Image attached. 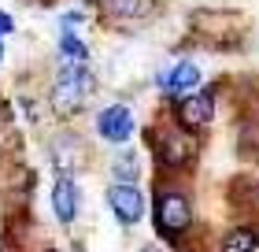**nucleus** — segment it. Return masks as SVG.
Returning <instances> with one entry per match:
<instances>
[{"label": "nucleus", "instance_id": "4", "mask_svg": "<svg viewBox=\"0 0 259 252\" xmlns=\"http://www.w3.org/2000/svg\"><path fill=\"white\" fill-rule=\"evenodd\" d=\"M93 130H97L100 145H108V149H126L130 141H134V134H137V115H134V107L122 104V100L104 104L100 112L93 115Z\"/></svg>", "mask_w": 259, "mask_h": 252}, {"label": "nucleus", "instance_id": "7", "mask_svg": "<svg viewBox=\"0 0 259 252\" xmlns=\"http://www.w3.org/2000/svg\"><path fill=\"white\" fill-rule=\"evenodd\" d=\"M49 160L56 167V174L78 178V171L89 163V149H85V141H78L74 134H56L49 141Z\"/></svg>", "mask_w": 259, "mask_h": 252}, {"label": "nucleus", "instance_id": "13", "mask_svg": "<svg viewBox=\"0 0 259 252\" xmlns=\"http://www.w3.org/2000/svg\"><path fill=\"white\" fill-rule=\"evenodd\" d=\"M108 8H111L115 19H141L148 11L145 0H108Z\"/></svg>", "mask_w": 259, "mask_h": 252}, {"label": "nucleus", "instance_id": "2", "mask_svg": "<svg viewBox=\"0 0 259 252\" xmlns=\"http://www.w3.org/2000/svg\"><path fill=\"white\" fill-rule=\"evenodd\" d=\"M145 145L152 149V163H156L159 174H182L200 156V141L189 130H182L178 123H163V126L145 130Z\"/></svg>", "mask_w": 259, "mask_h": 252}, {"label": "nucleus", "instance_id": "8", "mask_svg": "<svg viewBox=\"0 0 259 252\" xmlns=\"http://www.w3.org/2000/svg\"><path fill=\"white\" fill-rule=\"evenodd\" d=\"M49 200H52V215H56L60 226H74L78 223V215H81V186H78V178L56 174Z\"/></svg>", "mask_w": 259, "mask_h": 252}, {"label": "nucleus", "instance_id": "10", "mask_svg": "<svg viewBox=\"0 0 259 252\" xmlns=\"http://www.w3.org/2000/svg\"><path fill=\"white\" fill-rule=\"evenodd\" d=\"M108 174H111V182H119V186H141V174H145V163H141V152L134 149H115L111 156V163H108Z\"/></svg>", "mask_w": 259, "mask_h": 252}, {"label": "nucleus", "instance_id": "14", "mask_svg": "<svg viewBox=\"0 0 259 252\" xmlns=\"http://www.w3.org/2000/svg\"><path fill=\"white\" fill-rule=\"evenodd\" d=\"M81 26H85V15H81V11H63L60 15V33H78Z\"/></svg>", "mask_w": 259, "mask_h": 252}, {"label": "nucleus", "instance_id": "5", "mask_svg": "<svg viewBox=\"0 0 259 252\" xmlns=\"http://www.w3.org/2000/svg\"><path fill=\"white\" fill-rule=\"evenodd\" d=\"M104 204H108L111 219L122 226V230H134V226H141V219H145L148 211V197L141 186H119V182H108V189H104Z\"/></svg>", "mask_w": 259, "mask_h": 252}, {"label": "nucleus", "instance_id": "9", "mask_svg": "<svg viewBox=\"0 0 259 252\" xmlns=\"http://www.w3.org/2000/svg\"><path fill=\"white\" fill-rule=\"evenodd\" d=\"M200 82H204V75H200V67L193 59H178L174 67H167L159 75V89L167 93L170 100H182V97H189V93L200 89Z\"/></svg>", "mask_w": 259, "mask_h": 252}, {"label": "nucleus", "instance_id": "17", "mask_svg": "<svg viewBox=\"0 0 259 252\" xmlns=\"http://www.w3.org/2000/svg\"><path fill=\"white\" fill-rule=\"evenodd\" d=\"M0 63H4V45H0Z\"/></svg>", "mask_w": 259, "mask_h": 252}, {"label": "nucleus", "instance_id": "12", "mask_svg": "<svg viewBox=\"0 0 259 252\" xmlns=\"http://www.w3.org/2000/svg\"><path fill=\"white\" fill-rule=\"evenodd\" d=\"M60 63L67 67H89V45L78 33H60Z\"/></svg>", "mask_w": 259, "mask_h": 252}, {"label": "nucleus", "instance_id": "15", "mask_svg": "<svg viewBox=\"0 0 259 252\" xmlns=\"http://www.w3.org/2000/svg\"><path fill=\"white\" fill-rule=\"evenodd\" d=\"M11 30H15V19H11L8 11H0V38H8Z\"/></svg>", "mask_w": 259, "mask_h": 252}, {"label": "nucleus", "instance_id": "19", "mask_svg": "<svg viewBox=\"0 0 259 252\" xmlns=\"http://www.w3.org/2000/svg\"><path fill=\"white\" fill-rule=\"evenodd\" d=\"M74 252H81V248H74Z\"/></svg>", "mask_w": 259, "mask_h": 252}, {"label": "nucleus", "instance_id": "3", "mask_svg": "<svg viewBox=\"0 0 259 252\" xmlns=\"http://www.w3.org/2000/svg\"><path fill=\"white\" fill-rule=\"evenodd\" d=\"M97 82H93V70L89 67H67L60 63V75L52 82V112L56 119H78L85 112V100L93 97Z\"/></svg>", "mask_w": 259, "mask_h": 252}, {"label": "nucleus", "instance_id": "16", "mask_svg": "<svg viewBox=\"0 0 259 252\" xmlns=\"http://www.w3.org/2000/svg\"><path fill=\"white\" fill-rule=\"evenodd\" d=\"M137 252H159V248H156V245H141Z\"/></svg>", "mask_w": 259, "mask_h": 252}, {"label": "nucleus", "instance_id": "6", "mask_svg": "<svg viewBox=\"0 0 259 252\" xmlns=\"http://www.w3.org/2000/svg\"><path fill=\"white\" fill-rule=\"evenodd\" d=\"M174 123L182 130H189V134H200V130H207L215 123V97L204 89L189 93V97L174 100Z\"/></svg>", "mask_w": 259, "mask_h": 252}, {"label": "nucleus", "instance_id": "1", "mask_svg": "<svg viewBox=\"0 0 259 252\" xmlns=\"http://www.w3.org/2000/svg\"><path fill=\"white\" fill-rule=\"evenodd\" d=\"M196 226V208L189 189L178 182H156L152 189V230L159 241H167L174 248H185V237Z\"/></svg>", "mask_w": 259, "mask_h": 252}, {"label": "nucleus", "instance_id": "18", "mask_svg": "<svg viewBox=\"0 0 259 252\" xmlns=\"http://www.w3.org/2000/svg\"><path fill=\"white\" fill-rule=\"evenodd\" d=\"M81 4H100V0H81Z\"/></svg>", "mask_w": 259, "mask_h": 252}, {"label": "nucleus", "instance_id": "11", "mask_svg": "<svg viewBox=\"0 0 259 252\" xmlns=\"http://www.w3.org/2000/svg\"><path fill=\"white\" fill-rule=\"evenodd\" d=\"M259 248V226L237 223L219 237V252H255Z\"/></svg>", "mask_w": 259, "mask_h": 252}]
</instances>
